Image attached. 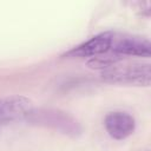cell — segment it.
<instances>
[{"mask_svg": "<svg viewBox=\"0 0 151 151\" xmlns=\"http://www.w3.org/2000/svg\"><path fill=\"white\" fill-rule=\"evenodd\" d=\"M107 133L114 139H125L131 136L136 129L134 118L124 111L110 112L104 120Z\"/></svg>", "mask_w": 151, "mask_h": 151, "instance_id": "6", "label": "cell"}, {"mask_svg": "<svg viewBox=\"0 0 151 151\" xmlns=\"http://www.w3.org/2000/svg\"><path fill=\"white\" fill-rule=\"evenodd\" d=\"M32 101L22 96L0 98V127L20 120H27L33 111Z\"/></svg>", "mask_w": 151, "mask_h": 151, "instance_id": "3", "label": "cell"}, {"mask_svg": "<svg viewBox=\"0 0 151 151\" xmlns=\"http://www.w3.org/2000/svg\"><path fill=\"white\" fill-rule=\"evenodd\" d=\"M113 37L114 33L112 32H103L99 33L87 41L73 47L70 50L66 55L67 57H73V58H100L104 54L111 52L112 42H113Z\"/></svg>", "mask_w": 151, "mask_h": 151, "instance_id": "4", "label": "cell"}, {"mask_svg": "<svg viewBox=\"0 0 151 151\" xmlns=\"http://www.w3.org/2000/svg\"><path fill=\"white\" fill-rule=\"evenodd\" d=\"M103 78L111 83L145 85L150 84L151 72L149 64L133 63V64H111L107 65L103 72Z\"/></svg>", "mask_w": 151, "mask_h": 151, "instance_id": "1", "label": "cell"}, {"mask_svg": "<svg viewBox=\"0 0 151 151\" xmlns=\"http://www.w3.org/2000/svg\"><path fill=\"white\" fill-rule=\"evenodd\" d=\"M27 122L48 126L71 136H77L81 131L79 123L73 117L59 110H34L33 109Z\"/></svg>", "mask_w": 151, "mask_h": 151, "instance_id": "2", "label": "cell"}, {"mask_svg": "<svg viewBox=\"0 0 151 151\" xmlns=\"http://www.w3.org/2000/svg\"><path fill=\"white\" fill-rule=\"evenodd\" d=\"M150 42L147 39L137 35L114 33L111 52L116 55H134L150 57Z\"/></svg>", "mask_w": 151, "mask_h": 151, "instance_id": "5", "label": "cell"}]
</instances>
